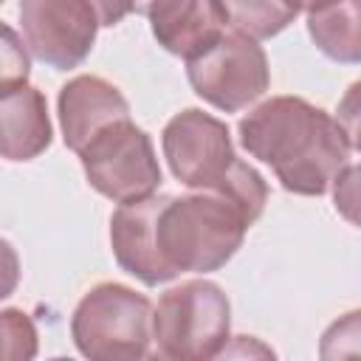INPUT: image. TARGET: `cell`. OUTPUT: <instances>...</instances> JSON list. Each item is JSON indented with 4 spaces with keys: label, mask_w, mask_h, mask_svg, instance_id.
Instances as JSON below:
<instances>
[{
    "label": "cell",
    "mask_w": 361,
    "mask_h": 361,
    "mask_svg": "<svg viewBox=\"0 0 361 361\" xmlns=\"http://www.w3.org/2000/svg\"><path fill=\"white\" fill-rule=\"evenodd\" d=\"M243 149L268 164L285 192L319 197L353 164L355 138L341 118L302 96H271L240 118Z\"/></svg>",
    "instance_id": "6da1fadb"
},
{
    "label": "cell",
    "mask_w": 361,
    "mask_h": 361,
    "mask_svg": "<svg viewBox=\"0 0 361 361\" xmlns=\"http://www.w3.org/2000/svg\"><path fill=\"white\" fill-rule=\"evenodd\" d=\"M251 217L223 192L195 189L192 195H164L155 214V245L172 274L220 271L243 245Z\"/></svg>",
    "instance_id": "7a4b0ae2"
},
{
    "label": "cell",
    "mask_w": 361,
    "mask_h": 361,
    "mask_svg": "<svg viewBox=\"0 0 361 361\" xmlns=\"http://www.w3.org/2000/svg\"><path fill=\"white\" fill-rule=\"evenodd\" d=\"M231 302L212 279H186L161 293L152 310V344L161 358L206 361L226 350Z\"/></svg>",
    "instance_id": "3957f363"
},
{
    "label": "cell",
    "mask_w": 361,
    "mask_h": 361,
    "mask_svg": "<svg viewBox=\"0 0 361 361\" xmlns=\"http://www.w3.org/2000/svg\"><path fill=\"white\" fill-rule=\"evenodd\" d=\"M71 338L90 361L147 358L152 347V305L121 282H102L79 299L71 316Z\"/></svg>",
    "instance_id": "277c9868"
},
{
    "label": "cell",
    "mask_w": 361,
    "mask_h": 361,
    "mask_svg": "<svg viewBox=\"0 0 361 361\" xmlns=\"http://www.w3.org/2000/svg\"><path fill=\"white\" fill-rule=\"evenodd\" d=\"M192 90L223 113H240L271 87V68L259 39L226 28L206 51L186 59Z\"/></svg>",
    "instance_id": "5b68a950"
},
{
    "label": "cell",
    "mask_w": 361,
    "mask_h": 361,
    "mask_svg": "<svg viewBox=\"0 0 361 361\" xmlns=\"http://www.w3.org/2000/svg\"><path fill=\"white\" fill-rule=\"evenodd\" d=\"M87 183L113 203H130L155 195L161 186V166L152 138L121 118L99 130L79 152Z\"/></svg>",
    "instance_id": "8992f818"
},
{
    "label": "cell",
    "mask_w": 361,
    "mask_h": 361,
    "mask_svg": "<svg viewBox=\"0 0 361 361\" xmlns=\"http://www.w3.org/2000/svg\"><path fill=\"white\" fill-rule=\"evenodd\" d=\"M161 149L172 175L189 189H217L240 161L226 121L197 107H186L166 121Z\"/></svg>",
    "instance_id": "52a82bcc"
},
{
    "label": "cell",
    "mask_w": 361,
    "mask_h": 361,
    "mask_svg": "<svg viewBox=\"0 0 361 361\" xmlns=\"http://www.w3.org/2000/svg\"><path fill=\"white\" fill-rule=\"evenodd\" d=\"M25 48L54 71H71L93 51L99 20L87 0H20Z\"/></svg>",
    "instance_id": "ba28073f"
},
{
    "label": "cell",
    "mask_w": 361,
    "mask_h": 361,
    "mask_svg": "<svg viewBox=\"0 0 361 361\" xmlns=\"http://www.w3.org/2000/svg\"><path fill=\"white\" fill-rule=\"evenodd\" d=\"M161 200L164 195H147L130 203H118L110 217V248L118 268L147 288L172 282V274L164 268L155 245V214Z\"/></svg>",
    "instance_id": "9c48e42d"
},
{
    "label": "cell",
    "mask_w": 361,
    "mask_h": 361,
    "mask_svg": "<svg viewBox=\"0 0 361 361\" xmlns=\"http://www.w3.org/2000/svg\"><path fill=\"white\" fill-rule=\"evenodd\" d=\"M56 113L65 147L71 152H79L99 130L113 121L130 118V104L113 82L93 73H82L62 85Z\"/></svg>",
    "instance_id": "30bf717a"
},
{
    "label": "cell",
    "mask_w": 361,
    "mask_h": 361,
    "mask_svg": "<svg viewBox=\"0 0 361 361\" xmlns=\"http://www.w3.org/2000/svg\"><path fill=\"white\" fill-rule=\"evenodd\" d=\"M147 20L158 45L183 59L206 51L228 28L220 0H164Z\"/></svg>",
    "instance_id": "8fae6325"
},
{
    "label": "cell",
    "mask_w": 361,
    "mask_h": 361,
    "mask_svg": "<svg viewBox=\"0 0 361 361\" xmlns=\"http://www.w3.org/2000/svg\"><path fill=\"white\" fill-rule=\"evenodd\" d=\"M54 127L48 102L34 85H20L0 96V155L6 161H31L51 147Z\"/></svg>",
    "instance_id": "7c38bea8"
},
{
    "label": "cell",
    "mask_w": 361,
    "mask_h": 361,
    "mask_svg": "<svg viewBox=\"0 0 361 361\" xmlns=\"http://www.w3.org/2000/svg\"><path fill=\"white\" fill-rule=\"evenodd\" d=\"M307 34L333 62L361 59V0H319L307 8Z\"/></svg>",
    "instance_id": "4fadbf2b"
},
{
    "label": "cell",
    "mask_w": 361,
    "mask_h": 361,
    "mask_svg": "<svg viewBox=\"0 0 361 361\" xmlns=\"http://www.w3.org/2000/svg\"><path fill=\"white\" fill-rule=\"evenodd\" d=\"M228 28H237L254 39H268L285 31L299 11L288 0H220Z\"/></svg>",
    "instance_id": "5bb4252c"
},
{
    "label": "cell",
    "mask_w": 361,
    "mask_h": 361,
    "mask_svg": "<svg viewBox=\"0 0 361 361\" xmlns=\"http://www.w3.org/2000/svg\"><path fill=\"white\" fill-rule=\"evenodd\" d=\"M39 350V336L20 307L0 310V361H28Z\"/></svg>",
    "instance_id": "9a60e30c"
},
{
    "label": "cell",
    "mask_w": 361,
    "mask_h": 361,
    "mask_svg": "<svg viewBox=\"0 0 361 361\" xmlns=\"http://www.w3.org/2000/svg\"><path fill=\"white\" fill-rule=\"evenodd\" d=\"M28 73H31V56L23 37L11 25L0 23V96L25 85Z\"/></svg>",
    "instance_id": "2e32d148"
},
{
    "label": "cell",
    "mask_w": 361,
    "mask_h": 361,
    "mask_svg": "<svg viewBox=\"0 0 361 361\" xmlns=\"http://www.w3.org/2000/svg\"><path fill=\"white\" fill-rule=\"evenodd\" d=\"M20 285V257L8 240L0 237V302L8 299Z\"/></svg>",
    "instance_id": "e0dca14e"
},
{
    "label": "cell",
    "mask_w": 361,
    "mask_h": 361,
    "mask_svg": "<svg viewBox=\"0 0 361 361\" xmlns=\"http://www.w3.org/2000/svg\"><path fill=\"white\" fill-rule=\"evenodd\" d=\"M96 11L99 25H118L127 14H133V0H87Z\"/></svg>",
    "instance_id": "ac0fdd59"
},
{
    "label": "cell",
    "mask_w": 361,
    "mask_h": 361,
    "mask_svg": "<svg viewBox=\"0 0 361 361\" xmlns=\"http://www.w3.org/2000/svg\"><path fill=\"white\" fill-rule=\"evenodd\" d=\"M164 0H133V14H141V17H149Z\"/></svg>",
    "instance_id": "d6986e66"
},
{
    "label": "cell",
    "mask_w": 361,
    "mask_h": 361,
    "mask_svg": "<svg viewBox=\"0 0 361 361\" xmlns=\"http://www.w3.org/2000/svg\"><path fill=\"white\" fill-rule=\"evenodd\" d=\"M288 3H290L296 11H307V8H310V6H316L319 0H288Z\"/></svg>",
    "instance_id": "ffe728a7"
},
{
    "label": "cell",
    "mask_w": 361,
    "mask_h": 361,
    "mask_svg": "<svg viewBox=\"0 0 361 361\" xmlns=\"http://www.w3.org/2000/svg\"><path fill=\"white\" fill-rule=\"evenodd\" d=\"M0 3H3V0H0Z\"/></svg>",
    "instance_id": "44dd1931"
}]
</instances>
